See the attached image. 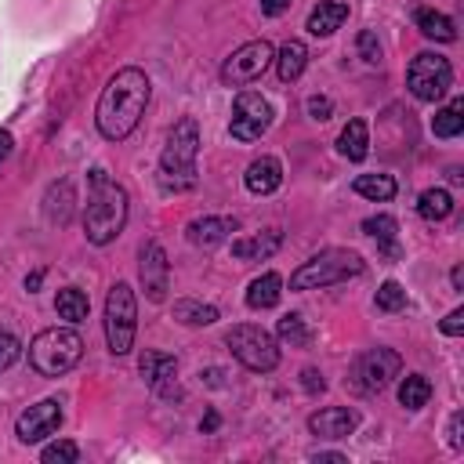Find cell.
<instances>
[{
    "label": "cell",
    "mask_w": 464,
    "mask_h": 464,
    "mask_svg": "<svg viewBox=\"0 0 464 464\" xmlns=\"http://www.w3.org/2000/svg\"><path fill=\"white\" fill-rule=\"evenodd\" d=\"M348 0H319L312 11H308V22H304V29L312 33V36H334L344 22H348Z\"/></svg>",
    "instance_id": "ac0fdd59"
},
{
    "label": "cell",
    "mask_w": 464,
    "mask_h": 464,
    "mask_svg": "<svg viewBox=\"0 0 464 464\" xmlns=\"http://www.w3.org/2000/svg\"><path fill=\"white\" fill-rule=\"evenodd\" d=\"M439 330H442L446 337H460V334H464V308H453V312L439 323Z\"/></svg>",
    "instance_id": "74e56055"
},
{
    "label": "cell",
    "mask_w": 464,
    "mask_h": 464,
    "mask_svg": "<svg viewBox=\"0 0 464 464\" xmlns=\"http://www.w3.org/2000/svg\"><path fill=\"white\" fill-rule=\"evenodd\" d=\"M72 214H76V185H72L69 178L51 181L47 192H44V218H47L51 225L65 228V225L72 221Z\"/></svg>",
    "instance_id": "2e32d148"
},
{
    "label": "cell",
    "mask_w": 464,
    "mask_h": 464,
    "mask_svg": "<svg viewBox=\"0 0 464 464\" xmlns=\"http://www.w3.org/2000/svg\"><path fill=\"white\" fill-rule=\"evenodd\" d=\"M352 188H355L362 199H370V203H388V199L399 192V185H395L392 174H359V178L352 181Z\"/></svg>",
    "instance_id": "484cf974"
},
{
    "label": "cell",
    "mask_w": 464,
    "mask_h": 464,
    "mask_svg": "<svg viewBox=\"0 0 464 464\" xmlns=\"http://www.w3.org/2000/svg\"><path fill=\"white\" fill-rule=\"evenodd\" d=\"M236 228H239V221H236V218H225V214H207V218L188 221L185 239H188L192 246H199V250H210V246L225 243V239L236 232Z\"/></svg>",
    "instance_id": "9a60e30c"
},
{
    "label": "cell",
    "mask_w": 464,
    "mask_h": 464,
    "mask_svg": "<svg viewBox=\"0 0 464 464\" xmlns=\"http://www.w3.org/2000/svg\"><path fill=\"white\" fill-rule=\"evenodd\" d=\"M355 51H359V58H362L366 65H377V62H381V44H377V33H373V29H362V33L355 36Z\"/></svg>",
    "instance_id": "e575fe53"
},
{
    "label": "cell",
    "mask_w": 464,
    "mask_h": 464,
    "mask_svg": "<svg viewBox=\"0 0 464 464\" xmlns=\"http://www.w3.org/2000/svg\"><path fill=\"white\" fill-rule=\"evenodd\" d=\"M450 283H453V290H464V265H453V272H450Z\"/></svg>",
    "instance_id": "ee69618b"
},
{
    "label": "cell",
    "mask_w": 464,
    "mask_h": 464,
    "mask_svg": "<svg viewBox=\"0 0 464 464\" xmlns=\"http://www.w3.org/2000/svg\"><path fill=\"white\" fill-rule=\"evenodd\" d=\"M40 279H44V272H33V276H29V279H25V290H29V294H33V290H36V286H40Z\"/></svg>",
    "instance_id": "bcb514c9"
},
{
    "label": "cell",
    "mask_w": 464,
    "mask_h": 464,
    "mask_svg": "<svg viewBox=\"0 0 464 464\" xmlns=\"http://www.w3.org/2000/svg\"><path fill=\"white\" fill-rule=\"evenodd\" d=\"M58 428H62V402H58V399H40L36 406H29V410L14 420V435H18V442H25V446L51 439Z\"/></svg>",
    "instance_id": "7c38bea8"
},
{
    "label": "cell",
    "mask_w": 464,
    "mask_h": 464,
    "mask_svg": "<svg viewBox=\"0 0 464 464\" xmlns=\"http://www.w3.org/2000/svg\"><path fill=\"white\" fill-rule=\"evenodd\" d=\"M330 112H334V102L326 94H312L308 98V116L312 120H330Z\"/></svg>",
    "instance_id": "8d00e7d4"
},
{
    "label": "cell",
    "mask_w": 464,
    "mask_h": 464,
    "mask_svg": "<svg viewBox=\"0 0 464 464\" xmlns=\"http://www.w3.org/2000/svg\"><path fill=\"white\" fill-rule=\"evenodd\" d=\"M268 127H272V105H268V98L257 94V91H239L236 102H232L228 134L236 141H257Z\"/></svg>",
    "instance_id": "9c48e42d"
},
{
    "label": "cell",
    "mask_w": 464,
    "mask_h": 464,
    "mask_svg": "<svg viewBox=\"0 0 464 464\" xmlns=\"http://www.w3.org/2000/svg\"><path fill=\"white\" fill-rule=\"evenodd\" d=\"M301 388L308 395H319V392H326V381H323V373L315 366H308V370H301Z\"/></svg>",
    "instance_id": "f35d334b"
},
{
    "label": "cell",
    "mask_w": 464,
    "mask_h": 464,
    "mask_svg": "<svg viewBox=\"0 0 464 464\" xmlns=\"http://www.w3.org/2000/svg\"><path fill=\"white\" fill-rule=\"evenodd\" d=\"M83 355V337L72 326H47L29 341V366L40 377L69 373Z\"/></svg>",
    "instance_id": "5b68a950"
},
{
    "label": "cell",
    "mask_w": 464,
    "mask_h": 464,
    "mask_svg": "<svg viewBox=\"0 0 464 464\" xmlns=\"http://www.w3.org/2000/svg\"><path fill=\"white\" fill-rule=\"evenodd\" d=\"M40 460H44V464H76V460H80V446H76L72 439H58V442L44 446Z\"/></svg>",
    "instance_id": "836d02e7"
},
{
    "label": "cell",
    "mask_w": 464,
    "mask_h": 464,
    "mask_svg": "<svg viewBox=\"0 0 464 464\" xmlns=\"http://www.w3.org/2000/svg\"><path fill=\"white\" fill-rule=\"evenodd\" d=\"M312 460H334V464H348V457H344V453H330V450H315V453H312Z\"/></svg>",
    "instance_id": "b9f144b4"
},
{
    "label": "cell",
    "mask_w": 464,
    "mask_h": 464,
    "mask_svg": "<svg viewBox=\"0 0 464 464\" xmlns=\"http://www.w3.org/2000/svg\"><path fill=\"white\" fill-rule=\"evenodd\" d=\"M152 83L138 65H123L109 76V83L98 94V109H94V127L105 141H123L145 116Z\"/></svg>",
    "instance_id": "6da1fadb"
},
{
    "label": "cell",
    "mask_w": 464,
    "mask_h": 464,
    "mask_svg": "<svg viewBox=\"0 0 464 464\" xmlns=\"http://www.w3.org/2000/svg\"><path fill=\"white\" fill-rule=\"evenodd\" d=\"M279 246H283V232L279 228H265L257 236L232 239V257H239V261H268Z\"/></svg>",
    "instance_id": "ffe728a7"
},
{
    "label": "cell",
    "mask_w": 464,
    "mask_h": 464,
    "mask_svg": "<svg viewBox=\"0 0 464 464\" xmlns=\"http://www.w3.org/2000/svg\"><path fill=\"white\" fill-rule=\"evenodd\" d=\"M417 214L424 218V221H446L450 214H453V196L446 192V188H424L420 192V199H417Z\"/></svg>",
    "instance_id": "83f0119b"
},
{
    "label": "cell",
    "mask_w": 464,
    "mask_h": 464,
    "mask_svg": "<svg viewBox=\"0 0 464 464\" xmlns=\"http://www.w3.org/2000/svg\"><path fill=\"white\" fill-rule=\"evenodd\" d=\"M290 4L294 0H261V14L265 18H279L283 11H290Z\"/></svg>",
    "instance_id": "60d3db41"
},
{
    "label": "cell",
    "mask_w": 464,
    "mask_h": 464,
    "mask_svg": "<svg viewBox=\"0 0 464 464\" xmlns=\"http://www.w3.org/2000/svg\"><path fill=\"white\" fill-rule=\"evenodd\" d=\"M362 232L377 243V250L388 257V261H399L402 257V246H399V221L392 214H370L362 218Z\"/></svg>",
    "instance_id": "d6986e66"
},
{
    "label": "cell",
    "mask_w": 464,
    "mask_h": 464,
    "mask_svg": "<svg viewBox=\"0 0 464 464\" xmlns=\"http://www.w3.org/2000/svg\"><path fill=\"white\" fill-rule=\"evenodd\" d=\"M431 399V381L424 373H406L402 384H399V402L406 410H424Z\"/></svg>",
    "instance_id": "1f68e13d"
},
{
    "label": "cell",
    "mask_w": 464,
    "mask_h": 464,
    "mask_svg": "<svg viewBox=\"0 0 464 464\" xmlns=\"http://www.w3.org/2000/svg\"><path fill=\"white\" fill-rule=\"evenodd\" d=\"M337 152L352 163H362L366 152H370V130H366V120H348L344 130L337 134Z\"/></svg>",
    "instance_id": "d4e9b609"
},
{
    "label": "cell",
    "mask_w": 464,
    "mask_h": 464,
    "mask_svg": "<svg viewBox=\"0 0 464 464\" xmlns=\"http://www.w3.org/2000/svg\"><path fill=\"white\" fill-rule=\"evenodd\" d=\"M18 355H22V341L11 330H0V373L11 370L18 362Z\"/></svg>",
    "instance_id": "d590c367"
},
{
    "label": "cell",
    "mask_w": 464,
    "mask_h": 464,
    "mask_svg": "<svg viewBox=\"0 0 464 464\" xmlns=\"http://www.w3.org/2000/svg\"><path fill=\"white\" fill-rule=\"evenodd\" d=\"M174 319L185 323V326H210V323H218V308L203 304V301H192V297H178L174 301Z\"/></svg>",
    "instance_id": "f1b7e54d"
},
{
    "label": "cell",
    "mask_w": 464,
    "mask_h": 464,
    "mask_svg": "<svg viewBox=\"0 0 464 464\" xmlns=\"http://www.w3.org/2000/svg\"><path fill=\"white\" fill-rule=\"evenodd\" d=\"M279 297H283V276H279V272H261V276L246 286V308H254V312L276 308Z\"/></svg>",
    "instance_id": "7402d4cb"
},
{
    "label": "cell",
    "mask_w": 464,
    "mask_h": 464,
    "mask_svg": "<svg viewBox=\"0 0 464 464\" xmlns=\"http://www.w3.org/2000/svg\"><path fill=\"white\" fill-rule=\"evenodd\" d=\"M276 76L283 80V83H294L301 72H304V65H308V47L301 44V40H286L279 51H276Z\"/></svg>",
    "instance_id": "cb8c5ba5"
},
{
    "label": "cell",
    "mask_w": 464,
    "mask_h": 464,
    "mask_svg": "<svg viewBox=\"0 0 464 464\" xmlns=\"http://www.w3.org/2000/svg\"><path fill=\"white\" fill-rule=\"evenodd\" d=\"M138 373H141V381H145L156 395H170V384H174V377H178V359L167 355V352H145V355L138 359Z\"/></svg>",
    "instance_id": "e0dca14e"
},
{
    "label": "cell",
    "mask_w": 464,
    "mask_h": 464,
    "mask_svg": "<svg viewBox=\"0 0 464 464\" xmlns=\"http://www.w3.org/2000/svg\"><path fill=\"white\" fill-rule=\"evenodd\" d=\"M127 210H130L127 188L116 178H109L102 167H94L87 174V207H83V236H87V243L109 246L123 232Z\"/></svg>",
    "instance_id": "7a4b0ae2"
},
{
    "label": "cell",
    "mask_w": 464,
    "mask_h": 464,
    "mask_svg": "<svg viewBox=\"0 0 464 464\" xmlns=\"http://www.w3.org/2000/svg\"><path fill=\"white\" fill-rule=\"evenodd\" d=\"M243 181H246V188L254 196H268V192H276L283 185V163L276 156H257V160H250Z\"/></svg>",
    "instance_id": "44dd1931"
},
{
    "label": "cell",
    "mask_w": 464,
    "mask_h": 464,
    "mask_svg": "<svg viewBox=\"0 0 464 464\" xmlns=\"http://www.w3.org/2000/svg\"><path fill=\"white\" fill-rule=\"evenodd\" d=\"M460 130H464V98H453L446 109L435 112L431 134H435V138H457Z\"/></svg>",
    "instance_id": "4dcf8cb0"
},
{
    "label": "cell",
    "mask_w": 464,
    "mask_h": 464,
    "mask_svg": "<svg viewBox=\"0 0 464 464\" xmlns=\"http://www.w3.org/2000/svg\"><path fill=\"white\" fill-rule=\"evenodd\" d=\"M399 373H402V355L395 348H370L352 366V381L359 392H384Z\"/></svg>",
    "instance_id": "30bf717a"
},
{
    "label": "cell",
    "mask_w": 464,
    "mask_h": 464,
    "mask_svg": "<svg viewBox=\"0 0 464 464\" xmlns=\"http://www.w3.org/2000/svg\"><path fill=\"white\" fill-rule=\"evenodd\" d=\"M54 312L65 323H83L87 312H91V301H87V294L80 286H62L58 297H54Z\"/></svg>",
    "instance_id": "4316f807"
},
{
    "label": "cell",
    "mask_w": 464,
    "mask_h": 464,
    "mask_svg": "<svg viewBox=\"0 0 464 464\" xmlns=\"http://www.w3.org/2000/svg\"><path fill=\"white\" fill-rule=\"evenodd\" d=\"M272 58H276V47H272L268 40H250V44L236 47V51L221 62V80H225L228 87H243V83L257 80V76L272 65Z\"/></svg>",
    "instance_id": "8fae6325"
},
{
    "label": "cell",
    "mask_w": 464,
    "mask_h": 464,
    "mask_svg": "<svg viewBox=\"0 0 464 464\" xmlns=\"http://www.w3.org/2000/svg\"><path fill=\"white\" fill-rule=\"evenodd\" d=\"M373 304H377L381 312H402V308H406V290H402L395 279H388V283H381V286H377Z\"/></svg>",
    "instance_id": "d6a6232c"
},
{
    "label": "cell",
    "mask_w": 464,
    "mask_h": 464,
    "mask_svg": "<svg viewBox=\"0 0 464 464\" xmlns=\"http://www.w3.org/2000/svg\"><path fill=\"white\" fill-rule=\"evenodd\" d=\"M138 330V301L130 283H112L105 297V341L112 355H127Z\"/></svg>",
    "instance_id": "52a82bcc"
},
{
    "label": "cell",
    "mask_w": 464,
    "mask_h": 464,
    "mask_svg": "<svg viewBox=\"0 0 464 464\" xmlns=\"http://www.w3.org/2000/svg\"><path fill=\"white\" fill-rule=\"evenodd\" d=\"M225 344L228 352L254 373H268L279 366V341L265 330V326H254V323H236L228 334H225Z\"/></svg>",
    "instance_id": "8992f818"
},
{
    "label": "cell",
    "mask_w": 464,
    "mask_h": 464,
    "mask_svg": "<svg viewBox=\"0 0 464 464\" xmlns=\"http://www.w3.org/2000/svg\"><path fill=\"white\" fill-rule=\"evenodd\" d=\"M413 22H417V29H420L428 40H439V44H453V40H457L453 18L442 14V11H435V7H417V11H413Z\"/></svg>",
    "instance_id": "603a6c76"
},
{
    "label": "cell",
    "mask_w": 464,
    "mask_h": 464,
    "mask_svg": "<svg viewBox=\"0 0 464 464\" xmlns=\"http://www.w3.org/2000/svg\"><path fill=\"white\" fill-rule=\"evenodd\" d=\"M214 428H218V413L210 410V413H207V417L199 420V431H214Z\"/></svg>",
    "instance_id": "f6af8a7d"
},
{
    "label": "cell",
    "mask_w": 464,
    "mask_h": 464,
    "mask_svg": "<svg viewBox=\"0 0 464 464\" xmlns=\"http://www.w3.org/2000/svg\"><path fill=\"white\" fill-rule=\"evenodd\" d=\"M11 149H14V138H11V130H0V163L11 156Z\"/></svg>",
    "instance_id": "7bdbcfd3"
},
{
    "label": "cell",
    "mask_w": 464,
    "mask_h": 464,
    "mask_svg": "<svg viewBox=\"0 0 464 464\" xmlns=\"http://www.w3.org/2000/svg\"><path fill=\"white\" fill-rule=\"evenodd\" d=\"M366 261L348 250V246H326L319 254H312L294 276H290V290H323L334 283H348L355 276H362Z\"/></svg>",
    "instance_id": "277c9868"
},
{
    "label": "cell",
    "mask_w": 464,
    "mask_h": 464,
    "mask_svg": "<svg viewBox=\"0 0 464 464\" xmlns=\"http://www.w3.org/2000/svg\"><path fill=\"white\" fill-rule=\"evenodd\" d=\"M460 424H464V413H453V417H450V428H446V435H450V446H453V450H464Z\"/></svg>",
    "instance_id": "ab89813d"
},
{
    "label": "cell",
    "mask_w": 464,
    "mask_h": 464,
    "mask_svg": "<svg viewBox=\"0 0 464 464\" xmlns=\"http://www.w3.org/2000/svg\"><path fill=\"white\" fill-rule=\"evenodd\" d=\"M359 428V413L348 406H326L308 417V431L315 439H348Z\"/></svg>",
    "instance_id": "5bb4252c"
},
{
    "label": "cell",
    "mask_w": 464,
    "mask_h": 464,
    "mask_svg": "<svg viewBox=\"0 0 464 464\" xmlns=\"http://www.w3.org/2000/svg\"><path fill=\"white\" fill-rule=\"evenodd\" d=\"M196 156H199V123L192 116H181L170 134H167V145H163V156H160V178H163V188H174V192H188L196 188Z\"/></svg>",
    "instance_id": "3957f363"
},
{
    "label": "cell",
    "mask_w": 464,
    "mask_h": 464,
    "mask_svg": "<svg viewBox=\"0 0 464 464\" xmlns=\"http://www.w3.org/2000/svg\"><path fill=\"white\" fill-rule=\"evenodd\" d=\"M276 337H279L283 344H290V348H308V344H312V330H308V323H304L301 312H286V315L276 323Z\"/></svg>",
    "instance_id": "f546056e"
},
{
    "label": "cell",
    "mask_w": 464,
    "mask_h": 464,
    "mask_svg": "<svg viewBox=\"0 0 464 464\" xmlns=\"http://www.w3.org/2000/svg\"><path fill=\"white\" fill-rule=\"evenodd\" d=\"M406 87L417 102H439L446 98V91L453 87V65L450 58L435 54V51H420L413 54L410 69H406Z\"/></svg>",
    "instance_id": "ba28073f"
},
{
    "label": "cell",
    "mask_w": 464,
    "mask_h": 464,
    "mask_svg": "<svg viewBox=\"0 0 464 464\" xmlns=\"http://www.w3.org/2000/svg\"><path fill=\"white\" fill-rule=\"evenodd\" d=\"M138 276H141V290H145L149 301H163L167 297V290H170V261H167V250L156 239L141 243Z\"/></svg>",
    "instance_id": "4fadbf2b"
}]
</instances>
